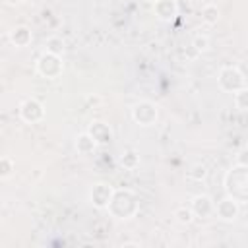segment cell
<instances>
[{
  "label": "cell",
  "mask_w": 248,
  "mask_h": 248,
  "mask_svg": "<svg viewBox=\"0 0 248 248\" xmlns=\"http://www.w3.org/2000/svg\"><path fill=\"white\" fill-rule=\"evenodd\" d=\"M112 192H114V188L108 182H95L89 188V202H91V205L97 207V209H105L108 205V200H110Z\"/></svg>",
  "instance_id": "7"
},
{
  "label": "cell",
  "mask_w": 248,
  "mask_h": 248,
  "mask_svg": "<svg viewBox=\"0 0 248 248\" xmlns=\"http://www.w3.org/2000/svg\"><path fill=\"white\" fill-rule=\"evenodd\" d=\"M74 145H76V151H78L79 155H91V153L97 149V141L89 136V132H81V134H78Z\"/></svg>",
  "instance_id": "13"
},
{
  "label": "cell",
  "mask_w": 248,
  "mask_h": 248,
  "mask_svg": "<svg viewBox=\"0 0 248 248\" xmlns=\"http://www.w3.org/2000/svg\"><path fill=\"white\" fill-rule=\"evenodd\" d=\"M217 83L223 91L227 93H234L242 87H246V78L244 74L236 68V66H225L219 70V76H217Z\"/></svg>",
  "instance_id": "4"
},
{
  "label": "cell",
  "mask_w": 248,
  "mask_h": 248,
  "mask_svg": "<svg viewBox=\"0 0 248 248\" xmlns=\"http://www.w3.org/2000/svg\"><path fill=\"white\" fill-rule=\"evenodd\" d=\"M45 50L50 52V54L62 56V52H64V41L60 37H48L46 43H45Z\"/></svg>",
  "instance_id": "15"
},
{
  "label": "cell",
  "mask_w": 248,
  "mask_h": 248,
  "mask_svg": "<svg viewBox=\"0 0 248 248\" xmlns=\"http://www.w3.org/2000/svg\"><path fill=\"white\" fill-rule=\"evenodd\" d=\"M232 95H234V107H236L238 110H246V108H248V89L242 87V89L234 91Z\"/></svg>",
  "instance_id": "18"
},
{
  "label": "cell",
  "mask_w": 248,
  "mask_h": 248,
  "mask_svg": "<svg viewBox=\"0 0 248 248\" xmlns=\"http://www.w3.org/2000/svg\"><path fill=\"white\" fill-rule=\"evenodd\" d=\"M219 17H221V12H219V8H217L215 4H205V6H203V10H202V19H203V23L215 25V23L219 21Z\"/></svg>",
  "instance_id": "14"
},
{
  "label": "cell",
  "mask_w": 248,
  "mask_h": 248,
  "mask_svg": "<svg viewBox=\"0 0 248 248\" xmlns=\"http://www.w3.org/2000/svg\"><path fill=\"white\" fill-rule=\"evenodd\" d=\"M153 14L161 21H172L178 14V4H176V0H155Z\"/></svg>",
  "instance_id": "10"
},
{
  "label": "cell",
  "mask_w": 248,
  "mask_h": 248,
  "mask_svg": "<svg viewBox=\"0 0 248 248\" xmlns=\"http://www.w3.org/2000/svg\"><path fill=\"white\" fill-rule=\"evenodd\" d=\"M147 2H151V4H153V2H155V0H147Z\"/></svg>",
  "instance_id": "23"
},
{
  "label": "cell",
  "mask_w": 248,
  "mask_h": 248,
  "mask_svg": "<svg viewBox=\"0 0 248 248\" xmlns=\"http://www.w3.org/2000/svg\"><path fill=\"white\" fill-rule=\"evenodd\" d=\"M4 2H6V4H10V6H19L23 0H4Z\"/></svg>",
  "instance_id": "22"
},
{
  "label": "cell",
  "mask_w": 248,
  "mask_h": 248,
  "mask_svg": "<svg viewBox=\"0 0 248 248\" xmlns=\"http://www.w3.org/2000/svg\"><path fill=\"white\" fill-rule=\"evenodd\" d=\"M64 72V62H62V56L58 54H50V52H43L39 58H37V74L46 78V79H56L60 78Z\"/></svg>",
  "instance_id": "3"
},
{
  "label": "cell",
  "mask_w": 248,
  "mask_h": 248,
  "mask_svg": "<svg viewBox=\"0 0 248 248\" xmlns=\"http://www.w3.org/2000/svg\"><path fill=\"white\" fill-rule=\"evenodd\" d=\"M114 219L118 221H128L132 217L138 215L140 211V202H138V196L128 190V188H118L112 192L110 200H108V205L105 207Z\"/></svg>",
  "instance_id": "1"
},
{
  "label": "cell",
  "mask_w": 248,
  "mask_h": 248,
  "mask_svg": "<svg viewBox=\"0 0 248 248\" xmlns=\"http://www.w3.org/2000/svg\"><path fill=\"white\" fill-rule=\"evenodd\" d=\"M31 39H33L31 29L25 27V25H17V27H14V29L10 31V41H12V45L17 46V48L27 46V45L31 43Z\"/></svg>",
  "instance_id": "12"
},
{
  "label": "cell",
  "mask_w": 248,
  "mask_h": 248,
  "mask_svg": "<svg viewBox=\"0 0 248 248\" xmlns=\"http://www.w3.org/2000/svg\"><path fill=\"white\" fill-rule=\"evenodd\" d=\"M223 186L227 196L234 198L238 203H246L248 202V167L242 163L232 165L223 178Z\"/></svg>",
  "instance_id": "2"
},
{
  "label": "cell",
  "mask_w": 248,
  "mask_h": 248,
  "mask_svg": "<svg viewBox=\"0 0 248 248\" xmlns=\"http://www.w3.org/2000/svg\"><path fill=\"white\" fill-rule=\"evenodd\" d=\"M238 209H240V203L234 198H231V196H225L223 200H219L213 205V213L221 221H234L238 217Z\"/></svg>",
  "instance_id": "8"
},
{
  "label": "cell",
  "mask_w": 248,
  "mask_h": 248,
  "mask_svg": "<svg viewBox=\"0 0 248 248\" xmlns=\"http://www.w3.org/2000/svg\"><path fill=\"white\" fill-rule=\"evenodd\" d=\"M87 132L97 141V145H107V143L112 141V130H110V126L105 124V122H101V120H93L89 124Z\"/></svg>",
  "instance_id": "11"
},
{
  "label": "cell",
  "mask_w": 248,
  "mask_h": 248,
  "mask_svg": "<svg viewBox=\"0 0 248 248\" xmlns=\"http://www.w3.org/2000/svg\"><path fill=\"white\" fill-rule=\"evenodd\" d=\"M14 172V161L10 157H0V178H8Z\"/></svg>",
  "instance_id": "20"
},
{
  "label": "cell",
  "mask_w": 248,
  "mask_h": 248,
  "mask_svg": "<svg viewBox=\"0 0 248 248\" xmlns=\"http://www.w3.org/2000/svg\"><path fill=\"white\" fill-rule=\"evenodd\" d=\"M120 165L128 170H134L138 165H140V155L134 153V151H126L122 157H120Z\"/></svg>",
  "instance_id": "17"
},
{
  "label": "cell",
  "mask_w": 248,
  "mask_h": 248,
  "mask_svg": "<svg viewBox=\"0 0 248 248\" xmlns=\"http://www.w3.org/2000/svg\"><path fill=\"white\" fill-rule=\"evenodd\" d=\"M19 116L27 124H37V122H41L45 118V107H43L41 101H37L33 97L31 99H25L19 105Z\"/></svg>",
  "instance_id": "6"
},
{
  "label": "cell",
  "mask_w": 248,
  "mask_h": 248,
  "mask_svg": "<svg viewBox=\"0 0 248 248\" xmlns=\"http://www.w3.org/2000/svg\"><path fill=\"white\" fill-rule=\"evenodd\" d=\"M207 174V167L198 163V165H192V169L188 170V178H194V180H203Z\"/></svg>",
  "instance_id": "19"
},
{
  "label": "cell",
  "mask_w": 248,
  "mask_h": 248,
  "mask_svg": "<svg viewBox=\"0 0 248 248\" xmlns=\"http://www.w3.org/2000/svg\"><path fill=\"white\" fill-rule=\"evenodd\" d=\"M213 200L207 196V194H198L192 198V203H190V209L194 213V217H202V219H207L213 215Z\"/></svg>",
  "instance_id": "9"
},
{
  "label": "cell",
  "mask_w": 248,
  "mask_h": 248,
  "mask_svg": "<svg viewBox=\"0 0 248 248\" xmlns=\"http://www.w3.org/2000/svg\"><path fill=\"white\" fill-rule=\"evenodd\" d=\"M172 215H174V219H176L180 225H190V223L194 221V213H192V209H190V207H186V205L176 207Z\"/></svg>",
  "instance_id": "16"
},
{
  "label": "cell",
  "mask_w": 248,
  "mask_h": 248,
  "mask_svg": "<svg viewBox=\"0 0 248 248\" xmlns=\"http://www.w3.org/2000/svg\"><path fill=\"white\" fill-rule=\"evenodd\" d=\"M157 116H159L157 105L151 101H140L132 108V118L140 126H153L157 122Z\"/></svg>",
  "instance_id": "5"
},
{
  "label": "cell",
  "mask_w": 248,
  "mask_h": 248,
  "mask_svg": "<svg viewBox=\"0 0 248 248\" xmlns=\"http://www.w3.org/2000/svg\"><path fill=\"white\" fill-rule=\"evenodd\" d=\"M192 45H194V48L198 52H205L209 48V37L207 35H196L194 41H192Z\"/></svg>",
  "instance_id": "21"
}]
</instances>
